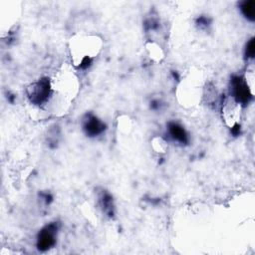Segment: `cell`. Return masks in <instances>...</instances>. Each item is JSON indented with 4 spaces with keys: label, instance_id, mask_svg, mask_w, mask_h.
Segmentation results:
<instances>
[{
    "label": "cell",
    "instance_id": "cell-1",
    "mask_svg": "<svg viewBox=\"0 0 255 255\" xmlns=\"http://www.w3.org/2000/svg\"><path fill=\"white\" fill-rule=\"evenodd\" d=\"M71 45V57L74 65L81 70H87L93 64V58L100 50L96 37H78Z\"/></svg>",
    "mask_w": 255,
    "mask_h": 255
},
{
    "label": "cell",
    "instance_id": "cell-2",
    "mask_svg": "<svg viewBox=\"0 0 255 255\" xmlns=\"http://www.w3.org/2000/svg\"><path fill=\"white\" fill-rule=\"evenodd\" d=\"M52 83L47 77L40 78L27 88V97L32 105L41 107L46 105L52 96Z\"/></svg>",
    "mask_w": 255,
    "mask_h": 255
},
{
    "label": "cell",
    "instance_id": "cell-3",
    "mask_svg": "<svg viewBox=\"0 0 255 255\" xmlns=\"http://www.w3.org/2000/svg\"><path fill=\"white\" fill-rule=\"evenodd\" d=\"M230 97L239 105L246 106L253 97V90L248 85L245 77L233 75L230 79Z\"/></svg>",
    "mask_w": 255,
    "mask_h": 255
},
{
    "label": "cell",
    "instance_id": "cell-4",
    "mask_svg": "<svg viewBox=\"0 0 255 255\" xmlns=\"http://www.w3.org/2000/svg\"><path fill=\"white\" fill-rule=\"evenodd\" d=\"M59 230L58 222H51L43 227L37 236V248L39 251H47L56 245Z\"/></svg>",
    "mask_w": 255,
    "mask_h": 255
},
{
    "label": "cell",
    "instance_id": "cell-5",
    "mask_svg": "<svg viewBox=\"0 0 255 255\" xmlns=\"http://www.w3.org/2000/svg\"><path fill=\"white\" fill-rule=\"evenodd\" d=\"M82 128L87 136L96 137L104 133L107 127L104 122L93 114H86L82 119Z\"/></svg>",
    "mask_w": 255,
    "mask_h": 255
},
{
    "label": "cell",
    "instance_id": "cell-6",
    "mask_svg": "<svg viewBox=\"0 0 255 255\" xmlns=\"http://www.w3.org/2000/svg\"><path fill=\"white\" fill-rule=\"evenodd\" d=\"M167 133L170 138L180 144H187L189 141V136L184 128L175 122H169L167 124Z\"/></svg>",
    "mask_w": 255,
    "mask_h": 255
},
{
    "label": "cell",
    "instance_id": "cell-7",
    "mask_svg": "<svg viewBox=\"0 0 255 255\" xmlns=\"http://www.w3.org/2000/svg\"><path fill=\"white\" fill-rule=\"evenodd\" d=\"M239 10L241 14L250 22H254L255 20V1L253 0H245L240 2Z\"/></svg>",
    "mask_w": 255,
    "mask_h": 255
},
{
    "label": "cell",
    "instance_id": "cell-8",
    "mask_svg": "<svg viewBox=\"0 0 255 255\" xmlns=\"http://www.w3.org/2000/svg\"><path fill=\"white\" fill-rule=\"evenodd\" d=\"M99 201H100V205L105 213H107L109 216L114 215L115 206H114V202H113V197L110 193L102 192L101 195L99 196Z\"/></svg>",
    "mask_w": 255,
    "mask_h": 255
},
{
    "label": "cell",
    "instance_id": "cell-9",
    "mask_svg": "<svg viewBox=\"0 0 255 255\" xmlns=\"http://www.w3.org/2000/svg\"><path fill=\"white\" fill-rule=\"evenodd\" d=\"M254 55H255V43H254V38H251L245 46L244 56H245V59L252 60L254 58Z\"/></svg>",
    "mask_w": 255,
    "mask_h": 255
},
{
    "label": "cell",
    "instance_id": "cell-10",
    "mask_svg": "<svg viewBox=\"0 0 255 255\" xmlns=\"http://www.w3.org/2000/svg\"><path fill=\"white\" fill-rule=\"evenodd\" d=\"M196 24H197V26H199V28L203 29V28H207V27L209 26L210 21H209L208 18H206V17H204V16H201V17H199V18L196 20Z\"/></svg>",
    "mask_w": 255,
    "mask_h": 255
}]
</instances>
